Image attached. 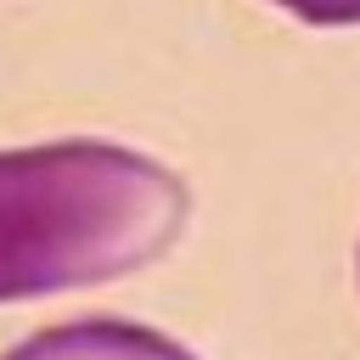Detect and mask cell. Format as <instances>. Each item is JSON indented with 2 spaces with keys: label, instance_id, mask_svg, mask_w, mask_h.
Masks as SVG:
<instances>
[{
  "label": "cell",
  "instance_id": "cell-1",
  "mask_svg": "<svg viewBox=\"0 0 360 360\" xmlns=\"http://www.w3.org/2000/svg\"><path fill=\"white\" fill-rule=\"evenodd\" d=\"M186 180L118 141L0 152V304L146 270L186 225Z\"/></svg>",
  "mask_w": 360,
  "mask_h": 360
},
{
  "label": "cell",
  "instance_id": "cell-2",
  "mask_svg": "<svg viewBox=\"0 0 360 360\" xmlns=\"http://www.w3.org/2000/svg\"><path fill=\"white\" fill-rule=\"evenodd\" d=\"M0 360H191V349H180L174 338H163L152 326L90 315V321L45 326V332L22 338L17 349H6Z\"/></svg>",
  "mask_w": 360,
  "mask_h": 360
},
{
  "label": "cell",
  "instance_id": "cell-3",
  "mask_svg": "<svg viewBox=\"0 0 360 360\" xmlns=\"http://www.w3.org/2000/svg\"><path fill=\"white\" fill-rule=\"evenodd\" d=\"M270 6H281L298 22H315V28H354L360 22V0H270Z\"/></svg>",
  "mask_w": 360,
  "mask_h": 360
}]
</instances>
